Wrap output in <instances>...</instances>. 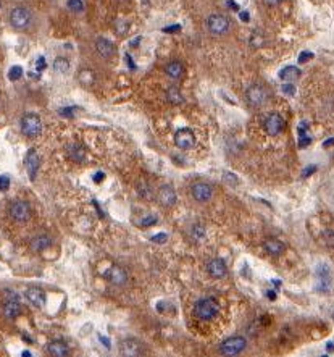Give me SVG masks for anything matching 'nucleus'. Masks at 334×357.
I'll list each match as a JSON object with an SVG mask.
<instances>
[{
    "instance_id": "obj_15",
    "label": "nucleus",
    "mask_w": 334,
    "mask_h": 357,
    "mask_svg": "<svg viewBox=\"0 0 334 357\" xmlns=\"http://www.w3.org/2000/svg\"><path fill=\"white\" fill-rule=\"evenodd\" d=\"M95 50L102 59H111L115 54V46L111 44V41L99 37V39L95 41Z\"/></svg>"
},
{
    "instance_id": "obj_31",
    "label": "nucleus",
    "mask_w": 334,
    "mask_h": 357,
    "mask_svg": "<svg viewBox=\"0 0 334 357\" xmlns=\"http://www.w3.org/2000/svg\"><path fill=\"white\" fill-rule=\"evenodd\" d=\"M137 191H139L140 197H147V199H150V187H149L147 183H140Z\"/></svg>"
},
{
    "instance_id": "obj_29",
    "label": "nucleus",
    "mask_w": 334,
    "mask_h": 357,
    "mask_svg": "<svg viewBox=\"0 0 334 357\" xmlns=\"http://www.w3.org/2000/svg\"><path fill=\"white\" fill-rule=\"evenodd\" d=\"M21 76H23V68H21V66L15 65V66H12V68L8 70V78L12 81H16V79L21 78Z\"/></svg>"
},
{
    "instance_id": "obj_39",
    "label": "nucleus",
    "mask_w": 334,
    "mask_h": 357,
    "mask_svg": "<svg viewBox=\"0 0 334 357\" xmlns=\"http://www.w3.org/2000/svg\"><path fill=\"white\" fill-rule=\"evenodd\" d=\"M192 234L197 236V238H200V236H203V226L200 225H194L192 226Z\"/></svg>"
},
{
    "instance_id": "obj_52",
    "label": "nucleus",
    "mask_w": 334,
    "mask_h": 357,
    "mask_svg": "<svg viewBox=\"0 0 334 357\" xmlns=\"http://www.w3.org/2000/svg\"><path fill=\"white\" fill-rule=\"evenodd\" d=\"M21 357H32V354L29 351H23L21 352Z\"/></svg>"
},
{
    "instance_id": "obj_27",
    "label": "nucleus",
    "mask_w": 334,
    "mask_h": 357,
    "mask_svg": "<svg viewBox=\"0 0 334 357\" xmlns=\"http://www.w3.org/2000/svg\"><path fill=\"white\" fill-rule=\"evenodd\" d=\"M53 70L60 75L68 73V70H70V62H68V59H65V57H57V59L53 60Z\"/></svg>"
},
{
    "instance_id": "obj_38",
    "label": "nucleus",
    "mask_w": 334,
    "mask_h": 357,
    "mask_svg": "<svg viewBox=\"0 0 334 357\" xmlns=\"http://www.w3.org/2000/svg\"><path fill=\"white\" fill-rule=\"evenodd\" d=\"M46 59H44V57H39L37 59V62H36V70L37 71H42V70H46Z\"/></svg>"
},
{
    "instance_id": "obj_13",
    "label": "nucleus",
    "mask_w": 334,
    "mask_h": 357,
    "mask_svg": "<svg viewBox=\"0 0 334 357\" xmlns=\"http://www.w3.org/2000/svg\"><path fill=\"white\" fill-rule=\"evenodd\" d=\"M207 272L212 278L220 279V278H225L228 275V267L221 259H212L210 262L207 264Z\"/></svg>"
},
{
    "instance_id": "obj_36",
    "label": "nucleus",
    "mask_w": 334,
    "mask_h": 357,
    "mask_svg": "<svg viewBox=\"0 0 334 357\" xmlns=\"http://www.w3.org/2000/svg\"><path fill=\"white\" fill-rule=\"evenodd\" d=\"M118 34H124L126 31H128V25H126L124 21H116V30H115Z\"/></svg>"
},
{
    "instance_id": "obj_21",
    "label": "nucleus",
    "mask_w": 334,
    "mask_h": 357,
    "mask_svg": "<svg viewBox=\"0 0 334 357\" xmlns=\"http://www.w3.org/2000/svg\"><path fill=\"white\" fill-rule=\"evenodd\" d=\"M50 244H52V239L48 238L47 234H39V236H36V238L31 239L29 248H31L34 252H42V250L50 248Z\"/></svg>"
},
{
    "instance_id": "obj_33",
    "label": "nucleus",
    "mask_w": 334,
    "mask_h": 357,
    "mask_svg": "<svg viewBox=\"0 0 334 357\" xmlns=\"http://www.w3.org/2000/svg\"><path fill=\"white\" fill-rule=\"evenodd\" d=\"M281 91H283V94H286V95H294L295 94L294 84H290V83H286V84L281 86Z\"/></svg>"
},
{
    "instance_id": "obj_51",
    "label": "nucleus",
    "mask_w": 334,
    "mask_h": 357,
    "mask_svg": "<svg viewBox=\"0 0 334 357\" xmlns=\"http://www.w3.org/2000/svg\"><path fill=\"white\" fill-rule=\"evenodd\" d=\"M331 144H334V139H328V142H324V144H323V147H329V146H331Z\"/></svg>"
},
{
    "instance_id": "obj_2",
    "label": "nucleus",
    "mask_w": 334,
    "mask_h": 357,
    "mask_svg": "<svg viewBox=\"0 0 334 357\" xmlns=\"http://www.w3.org/2000/svg\"><path fill=\"white\" fill-rule=\"evenodd\" d=\"M8 21H10V25L15 28V30L24 31V30H28V28L31 26L32 13L26 7H15V8H12V12H10Z\"/></svg>"
},
{
    "instance_id": "obj_37",
    "label": "nucleus",
    "mask_w": 334,
    "mask_h": 357,
    "mask_svg": "<svg viewBox=\"0 0 334 357\" xmlns=\"http://www.w3.org/2000/svg\"><path fill=\"white\" fill-rule=\"evenodd\" d=\"M310 59H313L312 52H302V54L299 55V63H305V62H308Z\"/></svg>"
},
{
    "instance_id": "obj_47",
    "label": "nucleus",
    "mask_w": 334,
    "mask_h": 357,
    "mask_svg": "<svg viewBox=\"0 0 334 357\" xmlns=\"http://www.w3.org/2000/svg\"><path fill=\"white\" fill-rule=\"evenodd\" d=\"M124 57H126V60H128V65H129V68H136V65H134V62L131 60V57H129L128 54H126Z\"/></svg>"
},
{
    "instance_id": "obj_14",
    "label": "nucleus",
    "mask_w": 334,
    "mask_h": 357,
    "mask_svg": "<svg viewBox=\"0 0 334 357\" xmlns=\"http://www.w3.org/2000/svg\"><path fill=\"white\" fill-rule=\"evenodd\" d=\"M24 296H26V299L32 304V306H36V307L46 306V293H44V289L41 288H37V286L28 288L26 291H24Z\"/></svg>"
},
{
    "instance_id": "obj_5",
    "label": "nucleus",
    "mask_w": 334,
    "mask_h": 357,
    "mask_svg": "<svg viewBox=\"0 0 334 357\" xmlns=\"http://www.w3.org/2000/svg\"><path fill=\"white\" fill-rule=\"evenodd\" d=\"M268 97H270L268 91H266L265 86H261V84H252L249 86V89L245 91L247 104L255 109L263 107V105L268 102Z\"/></svg>"
},
{
    "instance_id": "obj_17",
    "label": "nucleus",
    "mask_w": 334,
    "mask_h": 357,
    "mask_svg": "<svg viewBox=\"0 0 334 357\" xmlns=\"http://www.w3.org/2000/svg\"><path fill=\"white\" fill-rule=\"evenodd\" d=\"M2 312L7 318H16L19 313H21V306H19V302H18V297H13V296L10 297L8 301L3 304Z\"/></svg>"
},
{
    "instance_id": "obj_34",
    "label": "nucleus",
    "mask_w": 334,
    "mask_h": 357,
    "mask_svg": "<svg viewBox=\"0 0 334 357\" xmlns=\"http://www.w3.org/2000/svg\"><path fill=\"white\" fill-rule=\"evenodd\" d=\"M310 142H312V138L307 136V134H300V139H299V147L300 149L307 147Z\"/></svg>"
},
{
    "instance_id": "obj_16",
    "label": "nucleus",
    "mask_w": 334,
    "mask_h": 357,
    "mask_svg": "<svg viewBox=\"0 0 334 357\" xmlns=\"http://www.w3.org/2000/svg\"><path fill=\"white\" fill-rule=\"evenodd\" d=\"M26 170H28L29 180H32V181L36 180L37 171H39V155L34 149H31L26 155Z\"/></svg>"
},
{
    "instance_id": "obj_32",
    "label": "nucleus",
    "mask_w": 334,
    "mask_h": 357,
    "mask_svg": "<svg viewBox=\"0 0 334 357\" xmlns=\"http://www.w3.org/2000/svg\"><path fill=\"white\" fill-rule=\"evenodd\" d=\"M167 239H168V234L167 233H158V234H155V236H152V238H150V241H152V243H158V244L167 243Z\"/></svg>"
},
{
    "instance_id": "obj_8",
    "label": "nucleus",
    "mask_w": 334,
    "mask_h": 357,
    "mask_svg": "<svg viewBox=\"0 0 334 357\" xmlns=\"http://www.w3.org/2000/svg\"><path fill=\"white\" fill-rule=\"evenodd\" d=\"M174 144L181 151H187V149L194 147V144H196V136H194V133L189 128H181L174 133Z\"/></svg>"
},
{
    "instance_id": "obj_44",
    "label": "nucleus",
    "mask_w": 334,
    "mask_h": 357,
    "mask_svg": "<svg viewBox=\"0 0 334 357\" xmlns=\"http://www.w3.org/2000/svg\"><path fill=\"white\" fill-rule=\"evenodd\" d=\"M181 30V26L179 25H174V26H169V28H165V32H176V31H179Z\"/></svg>"
},
{
    "instance_id": "obj_43",
    "label": "nucleus",
    "mask_w": 334,
    "mask_h": 357,
    "mask_svg": "<svg viewBox=\"0 0 334 357\" xmlns=\"http://www.w3.org/2000/svg\"><path fill=\"white\" fill-rule=\"evenodd\" d=\"M73 107H66V109H61L60 110V113L63 115V117H73Z\"/></svg>"
},
{
    "instance_id": "obj_48",
    "label": "nucleus",
    "mask_w": 334,
    "mask_h": 357,
    "mask_svg": "<svg viewBox=\"0 0 334 357\" xmlns=\"http://www.w3.org/2000/svg\"><path fill=\"white\" fill-rule=\"evenodd\" d=\"M266 296H268L270 301H274V299H276V293L274 291H268V293H266Z\"/></svg>"
},
{
    "instance_id": "obj_53",
    "label": "nucleus",
    "mask_w": 334,
    "mask_h": 357,
    "mask_svg": "<svg viewBox=\"0 0 334 357\" xmlns=\"http://www.w3.org/2000/svg\"><path fill=\"white\" fill-rule=\"evenodd\" d=\"M334 349V344L333 342H328V351H333Z\"/></svg>"
},
{
    "instance_id": "obj_41",
    "label": "nucleus",
    "mask_w": 334,
    "mask_h": 357,
    "mask_svg": "<svg viewBox=\"0 0 334 357\" xmlns=\"http://www.w3.org/2000/svg\"><path fill=\"white\" fill-rule=\"evenodd\" d=\"M153 223H157V218H155L153 215H150V217H145V220L142 221V226H150Z\"/></svg>"
},
{
    "instance_id": "obj_54",
    "label": "nucleus",
    "mask_w": 334,
    "mask_h": 357,
    "mask_svg": "<svg viewBox=\"0 0 334 357\" xmlns=\"http://www.w3.org/2000/svg\"><path fill=\"white\" fill-rule=\"evenodd\" d=\"M118 2H121V3H126V2H129V0H118Z\"/></svg>"
},
{
    "instance_id": "obj_28",
    "label": "nucleus",
    "mask_w": 334,
    "mask_h": 357,
    "mask_svg": "<svg viewBox=\"0 0 334 357\" xmlns=\"http://www.w3.org/2000/svg\"><path fill=\"white\" fill-rule=\"evenodd\" d=\"M66 7L75 13H79V12L84 10V3H82V0H68Z\"/></svg>"
},
{
    "instance_id": "obj_4",
    "label": "nucleus",
    "mask_w": 334,
    "mask_h": 357,
    "mask_svg": "<svg viewBox=\"0 0 334 357\" xmlns=\"http://www.w3.org/2000/svg\"><path fill=\"white\" fill-rule=\"evenodd\" d=\"M19 126L26 138H36L42 131V122L36 113H24L21 122H19Z\"/></svg>"
},
{
    "instance_id": "obj_25",
    "label": "nucleus",
    "mask_w": 334,
    "mask_h": 357,
    "mask_svg": "<svg viewBox=\"0 0 334 357\" xmlns=\"http://www.w3.org/2000/svg\"><path fill=\"white\" fill-rule=\"evenodd\" d=\"M300 76V70L297 66L294 65H289V66H284L283 70L279 71V78L286 81V83H290V81H295Z\"/></svg>"
},
{
    "instance_id": "obj_11",
    "label": "nucleus",
    "mask_w": 334,
    "mask_h": 357,
    "mask_svg": "<svg viewBox=\"0 0 334 357\" xmlns=\"http://www.w3.org/2000/svg\"><path fill=\"white\" fill-rule=\"evenodd\" d=\"M157 196H158V202L163 207H173L174 204H176V201H178L176 191H174V187L169 186V185L160 186Z\"/></svg>"
},
{
    "instance_id": "obj_23",
    "label": "nucleus",
    "mask_w": 334,
    "mask_h": 357,
    "mask_svg": "<svg viewBox=\"0 0 334 357\" xmlns=\"http://www.w3.org/2000/svg\"><path fill=\"white\" fill-rule=\"evenodd\" d=\"M184 73V66L181 62H169V63L165 66V75L171 79H179Z\"/></svg>"
},
{
    "instance_id": "obj_6",
    "label": "nucleus",
    "mask_w": 334,
    "mask_h": 357,
    "mask_svg": "<svg viewBox=\"0 0 334 357\" xmlns=\"http://www.w3.org/2000/svg\"><path fill=\"white\" fill-rule=\"evenodd\" d=\"M245 344L247 342L242 336H231V338H228L226 341L221 342L220 352H221V356H225V357H236L245 349Z\"/></svg>"
},
{
    "instance_id": "obj_30",
    "label": "nucleus",
    "mask_w": 334,
    "mask_h": 357,
    "mask_svg": "<svg viewBox=\"0 0 334 357\" xmlns=\"http://www.w3.org/2000/svg\"><path fill=\"white\" fill-rule=\"evenodd\" d=\"M323 241L329 246V248H334V230H324Z\"/></svg>"
},
{
    "instance_id": "obj_9",
    "label": "nucleus",
    "mask_w": 334,
    "mask_h": 357,
    "mask_svg": "<svg viewBox=\"0 0 334 357\" xmlns=\"http://www.w3.org/2000/svg\"><path fill=\"white\" fill-rule=\"evenodd\" d=\"M263 128L270 136H278V134L284 129V120L278 113H270L265 120Z\"/></svg>"
},
{
    "instance_id": "obj_19",
    "label": "nucleus",
    "mask_w": 334,
    "mask_h": 357,
    "mask_svg": "<svg viewBox=\"0 0 334 357\" xmlns=\"http://www.w3.org/2000/svg\"><path fill=\"white\" fill-rule=\"evenodd\" d=\"M317 278H318V289L319 291H329L331 286V277H329V270L324 265H319L317 270Z\"/></svg>"
},
{
    "instance_id": "obj_46",
    "label": "nucleus",
    "mask_w": 334,
    "mask_h": 357,
    "mask_svg": "<svg viewBox=\"0 0 334 357\" xmlns=\"http://www.w3.org/2000/svg\"><path fill=\"white\" fill-rule=\"evenodd\" d=\"M94 180H95V183H100L102 180H104V173L99 171V173H97V175L94 176Z\"/></svg>"
},
{
    "instance_id": "obj_45",
    "label": "nucleus",
    "mask_w": 334,
    "mask_h": 357,
    "mask_svg": "<svg viewBox=\"0 0 334 357\" xmlns=\"http://www.w3.org/2000/svg\"><path fill=\"white\" fill-rule=\"evenodd\" d=\"M239 18H241V20L244 21V23H247V21L250 20V16H249V13H247V12H239Z\"/></svg>"
},
{
    "instance_id": "obj_24",
    "label": "nucleus",
    "mask_w": 334,
    "mask_h": 357,
    "mask_svg": "<svg viewBox=\"0 0 334 357\" xmlns=\"http://www.w3.org/2000/svg\"><path fill=\"white\" fill-rule=\"evenodd\" d=\"M263 248L266 249V252H268L270 255H281L283 254V250H284V244L281 243L279 239H274V238H268V239H265V243H263Z\"/></svg>"
},
{
    "instance_id": "obj_1",
    "label": "nucleus",
    "mask_w": 334,
    "mask_h": 357,
    "mask_svg": "<svg viewBox=\"0 0 334 357\" xmlns=\"http://www.w3.org/2000/svg\"><path fill=\"white\" fill-rule=\"evenodd\" d=\"M220 312V304L213 297H202L194 306V313L200 320H213Z\"/></svg>"
},
{
    "instance_id": "obj_40",
    "label": "nucleus",
    "mask_w": 334,
    "mask_h": 357,
    "mask_svg": "<svg viewBox=\"0 0 334 357\" xmlns=\"http://www.w3.org/2000/svg\"><path fill=\"white\" fill-rule=\"evenodd\" d=\"M315 171H317V167H315V165H308V167L304 170L302 176H304V178H307V176H310V175H312V173H315Z\"/></svg>"
},
{
    "instance_id": "obj_7",
    "label": "nucleus",
    "mask_w": 334,
    "mask_h": 357,
    "mask_svg": "<svg viewBox=\"0 0 334 357\" xmlns=\"http://www.w3.org/2000/svg\"><path fill=\"white\" fill-rule=\"evenodd\" d=\"M8 214L15 221L24 223V221H28L31 218V207H29L28 202H24V201H15L10 204Z\"/></svg>"
},
{
    "instance_id": "obj_3",
    "label": "nucleus",
    "mask_w": 334,
    "mask_h": 357,
    "mask_svg": "<svg viewBox=\"0 0 334 357\" xmlns=\"http://www.w3.org/2000/svg\"><path fill=\"white\" fill-rule=\"evenodd\" d=\"M205 25H207L208 32L213 36H225L228 34V31L231 30V20L226 15H220V13H215V15L208 16Z\"/></svg>"
},
{
    "instance_id": "obj_42",
    "label": "nucleus",
    "mask_w": 334,
    "mask_h": 357,
    "mask_svg": "<svg viewBox=\"0 0 334 357\" xmlns=\"http://www.w3.org/2000/svg\"><path fill=\"white\" fill-rule=\"evenodd\" d=\"M281 2H283V0H263V3L266 7H278Z\"/></svg>"
},
{
    "instance_id": "obj_35",
    "label": "nucleus",
    "mask_w": 334,
    "mask_h": 357,
    "mask_svg": "<svg viewBox=\"0 0 334 357\" xmlns=\"http://www.w3.org/2000/svg\"><path fill=\"white\" fill-rule=\"evenodd\" d=\"M8 187H10V178L2 175L0 176V191H7Z\"/></svg>"
},
{
    "instance_id": "obj_20",
    "label": "nucleus",
    "mask_w": 334,
    "mask_h": 357,
    "mask_svg": "<svg viewBox=\"0 0 334 357\" xmlns=\"http://www.w3.org/2000/svg\"><path fill=\"white\" fill-rule=\"evenodd\" d=\"M47 351L50 357H66L68 356V346L66 342H63L60 340L57 341H50L47 344Z\"/></svg>"
},
{
    "instance_id": "obj_50",
    "label": "nucleus",
    "mask_w": 334,
    "mask_h": 357,
    "mask_svg": "<svg viewBox=\"0 0 334 357\" xmlns=\"http://www.w3.org/2000/svg\"><path fill=\"white\" fill-rule=\"evenodd\" d=\"M99 338H100V341H102V342H104V344H105L106 347H110V341H108V340H105V338H104V336H99Z\"/></svg>"
},
{
    "instance_id": "obj_22",
    "label": "nucleus",
    "mask_w": 334,
    "mask_h": 357,
    "mask_svg": "<svg viewBox=\"0 0 334 357\" xmlns=\"http://www.w3.org/2000/svg\"><path fill=\"white\" fill-rule=\"evenodd\" d=\"M121 352L124 357H139L140 356V346L136 340H124L121 344Z\"/></svg>"
},
{
    "instance_id": "obj_18",
    "label": "nucleus",
    "mask_w": 334,
    "mask_h": 357,
    "mask_svg": "<svg viewBox=\"0 0 334 357\" xmlns=\"http://www.w3.org/2000/svg\"><path fill=\"white\" fill-rule=\"evenodd\" d=\"M66 154H68V157H70V160L76 162V163L84 162V158H86V149L77 142L70 144V146L66 147Z\"/></svg>"
},
{
    "instance_id": "obj_10",
    "label": "nucleus",
    "mask_w": 334,
    "mask_h": 357,
    "mask_svg": "<svg viewBox=\"0 0 334 357\" xmlns=\"http://www.w3.org/2000/svg\"><path fill=\"white\" fill-rule=\"evenodd\" d=\"M191 194L194 197V201L208 202L213 196V189L210 185H207V183H194L191 187Z\"/></svg>"
},
{
    "instance_id": "obj_12",
    "label": "nucleus",
    "mask_w": 334,
    "mask_h": 357,
    "mask_svg": "<svg viewBox=\"0 0 334 357\" xmlns=\"http://www.w3.org/2000/svg\"><path fill=\"white\" fill-rule=\"evenodd\" d=\"M104 277L108 279L111 284H116V286H121V284H124L128 281V275H126L124 270L118 267V265H111V267L104 273Z\"/></svg>"
},
{
    "instance_id": "obj_55",
    "label": "nucleus",
    "mask_w": 334,
    "mask_h": 357,
    "mask_svg": "<svg viewBox=\"0 0 334 357\" xmlns=\"http://www.w3.org/2000/svg\"><path fill=\"white\" fill-rule=\"evenodd\" d=\"M321 357H328V356H321Z\"/></svg>"
},
{
    "instance_id": "obj_49",
    "label": "nucleus",
    "mask_w": 334,
    "mask_h": 357,
    "mask_svg": "<svg viewBox=\"0 0 334 357\" xmlns=\"http://www.w3.org/2000/svg\"><path fill=\"white\" fill-rule=\"evenodd\" d=\"M228 5H229L231 8H234V10H239V5L237 3H234L232 0H228Z\"/></svg>"
},
{
    "instance_id": "obj_26",
    "label": "nucleus",
    "mask_w": 334,
    "mask_h": 357,
    "mask_svg": "<svg viewBox=\"0 0 334 357\" xmlns=\"http://www.w3.org/2000/svg\"><path fill=\"white\" fill-rule=\"evenodd\" d=\"M167 100L169 104L179 105L184 102V95L181 94V91H179L176 86H171V88L167 89Z\"/></svg>"
}]
</instances>
